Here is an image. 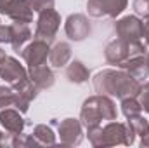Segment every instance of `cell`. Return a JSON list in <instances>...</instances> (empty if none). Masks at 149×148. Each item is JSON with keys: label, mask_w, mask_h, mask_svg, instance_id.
Masks as SVG:
<instances>
[{"label": "cell", "mask_w": 149, "mask_h": 148, "mask_svg": "<svg viewBox=\"0 0 149 148\" xmlns=\"http://www.w3.org/2000/svg\"><path fill=\"white\" fill-rule=\"evenodd\" d=\"M0 44H10V25H0Z\"/></svg>", "instance_id": "obj_28"}, {"label": "cell", "mask_w": 149, "mask_h": 148, "mask_svg": "<svg viewBox=\"0 0 149 148\" xmlns=\"http://www.w3.org/2000/svg\"><path fill=\"white\" fill-rule=\"evenodd\" d=\"M104 58L109 65H114L116 68L130 58V49H128V42L123 38L116 37L114 40H111L106 47H104Z\"/></svg>", "instance_id": "obj_13"}, {"label": "cell", "mask_w": 149, "mask_h": 148, "mask_svg": "<svg viewBox=\"0 0 149 148\" xmlns=\"http://www.w3.org/2000/svg\"><path fill=\"white\" fill-rule=\"evenodd\" d=\"M0 124L10 136H14V134H19L24 131L26 120L21 117V111L17 108L10 106V108H5L0 111Z\"/></svg>", "instance_id": "obj_14"}, {"label": "cell", "mask_w": 149, "mask_h": 148, "mask_svg": "<svg viewBox=\"0 0 149 148\" xmlns=\"http://www.w3.org/2000/svg\"><path fill=\"white\" fill-rule=\"evenodd\" d=\"M94 84V91L97 94H104V96H111L118 99H125V98H132V96H139L142 84L139 80H135L130 73H127L125 70H101L99 73L92 78Z\"/></svg>", "instance_id": "obj_1"}, {"label": "cell", "mask_w": 149, "mask_h": 148, "mask_svg": "<svg viewBox=\"0 0 149 148\" xmlns=\"http://www.w3.org/2000/svg\"><path fill=\"white\" fill-rule=\"evenodd\" d=\"M16 103V91L7 85H0V111L5 110V108H10L14 106Z\"/></svg>", "instance_id": "obj_24"}, {"label": "cell", "mask_w": 149, "mask_h": 148, "mask_svg": "<svg viewBox=\"0 0 149 148\" xmlns=\"http://www.w3.org/2000/svg\"><path fill=\"white\" fill-rule=\"evenodd\" d=\"M73 56V49L68 42H57L54 47H50V52H49V61H50V66L54 68H63L70 63Z\"/></svg>", "instance_id": "obj_18"}, {"label": "cell", "mask_w": 149, "mask_h": 148, "mask_svg": "<svg viewBox=\"0 0 149 148\" xmlns=\"http://www.w3.org/2000/svg\"><path fill=\"white\" fill-rule=\"evenodd\" d=\"M127 125H128V129H130L135 136H141V138L149 131L148 118H144L141 113H139V115H134V117H128V118H127Z\"/></svg>", "instance_id": "obj_21"}, {"label": "cell", "mask_w": 149, "mask_h": 148, "mask_svg": "<svg viewBox=\"0 0 149 148\" xmlns=\"http://www.w3.org/2000/svg\"><path fill=\"white\" fill-rule=\"evenodd\" d=\"M146 58H148V63H149V47H148V52H146Z\"/></svg>", "instance_id": "obj_33"}, {"label": "cell", "mask_w": 149, "mask_h": 148, "mask_svg": "<svg viewBox=\"0 0 149 148\" xmlns=\"http://www.w3.org/2000/svg\"><path fill=\"white\" fill-rule=\"evenodd\" d=\"M87 136L88 141L94 148H106V147H116V145H134L135 141V134L128 129L127 122H116L109 120L104 127L97 125L92 129H87Z\"/></svg>", "instance_id": "obj_3"}, {"label": "cell", "mask_w": 149, "mask_h": 148, "mask_svg": "<svg viewBox=\"0 0 149 148\" xmlns=\"http://www.w3.org/2000/svg\"><path fill=\"white\" fill-rule=\"evenodd\" d=\"M10 145L14 148H30V147H40L37 140L33 138V134H14L12 140H10Z\"/></svg>", "instance_id": "obj_23"}, {"label": "cell", "mask_w": 149, "mask_h": 148, "mask_svg": "<svg viewBox=\"0 0 149 148\" xmlns=\"http://www.w3.org/2000/svg\"><path fill=\"white\" fill-rule=\"evenodd\" d=\"M2 145H3V132L0 131V147H2Z\"/></svg>", "instance_id": "obj_32"}, {"label": "cell", "mask_w": 149, "mask_h": 148, "mask_svg": "<svg viewBox=\"0 0 149 148\" xmlns=\"http://www.w3.org/2000/svg\"><path fill=\"white\" fill-rule=\"evenodd\" d=\"M116 117H118L116 103L111 99V96H104V94H95L87 98L80 110V122L85 129L97 127L104 120L106 122L116 120Z\"/></svg>", "instance_id": "obj_2"}, {"label": "cell", "mask_w": 149, "mask_h": 148, "mask_svg": "<svg viewBox=\"0 0 149 148\" xmlns=\"http://www.w3.org/2000/svg\"><path fill=\"white\" fill-rule=\"evenodd\" d=\"M134 11L139 18H149V0H134Z\"/></svg>", "instance_id": "obj_25"}, {"label": "cell", "mask_w": 149, "mask_h": 148, "mask_svg": "<svg viewBox=\"0 0 149 148\" xmlns=\"http://www.w3.org/2000/svg\"><path fill=\"white\" fill-rule=\"evenodd\" d=\"M139 101H141V105H142V110L149 113V82H146L142 87H141V92H139Z\"/></svg>", "instance_id": "obj_27"}, {"label": "cell", "mask_w": 149, "mask_h": 148, "mask_svg": "<svg viewBox=\"0 0 149 148\" xmlns=\"http://www.w3.org/2000/svg\"><path fill=\"white\" fill-rule=\"evenodd\" d=\"M66 78L71 84H85L90 78V72L80 59H74L66 68Z\"/></svg>", "instance_id": "obj_19"}, {"label": "cell", "mask_w": 149, "mask_h": 148, "mask_svg": "<svg viewBox=\"0 0 149 148\" xmlns=\"http://www.w3.org/2000/svg\"><path fill=\"white\" fill-rule=\"evenodd\" d=\"M31 134H33V138L40 143V147H52V145H56V134H54L52 127L47 125V124H38V125H35Z\"/></svg>", "instance_id": "obj_20"}, {"label": "cell", "mask_w": 149, "mask_h": 148, "mask_svg": "<svg viewBox=\"0 0 149 148\" xmlns=\"http://www.w3.org/2000/svg\"><path fill=\"white\" fill-rule=\"evenodd\" d=\"M28 77L40 91L42 89H50L56 82V75L47 63L38 65V66H30L28 68Z\"/></svg>", "instance_id": "obj_16"}, {"label": "cell", "mask_w": 149, "mask_h": 148, "mask_svg": "<svg viewBox=\"0 0 149 148\" xmlns=\"http://www.w3.org/2000/svg\"><path fill=\"white\" fill-rule=\"evenodd\" d=\"M118 68L125 70L127 73H130L135 80H139L141 84L149 77V63L146 56H134V58H128L125 59Z\"/></svg>", "instance_id": "obj_15"}, {"label": "cell", "mask_w": 149, "mask_h": 148, "mask_svg": "<svg viewBox=\"0 0 149 148\" xmlns=\"http://www.w3.org/2000/svg\"><path fill=\"white\" fill-rule=\"evenodd\" d=\"M116 37L123 38L127 42L141 40L142 38V19L139 16H123L114 23Z\"/></svg>", "instance_id": "obj_9"}, {"label": "cell", "mask_w": 149, "mask_h": 148, "mask_svg": "<svg viewBox=\"0 0 149 148\" xmlns=\"http://www.w3.org/2000/svg\"><path fill=\"white\" fill-rule=\"evenodd\" d=\"M141 147H149V131L141 138Z\"/></svg>", "instance_id": "obj_30"}, {"label": "cell", "mask_w": 149, "mask_h": 148, "mask_svg": "<svg viewBox=\"0 0 149 148\" xmlns=\"http://www.w3.org/2000/svg\"><path fill=\"white\" fill-rule=\"evenodd\" d=\"M54 2L56 0H28L30 7L33 9V12H42L45 9H50L54 7Z\"/></svg>", "instance_id": "obj_26"}, {"label": "cell", "mask_w": 149, "mask_h": 148, "mask_svg": "<svg viewBox=\"0 0 149 148\" xmlns=\"http://www.w3.org/2000/svg\"><path fill=\"white\" fill-rule=\"evenodd\" d=\"M121 101V111L123 115L128 118V117H134V115H139L142 111V105L141 101L137 99V96H132V98H125V99H120Z\"/></svg>", "instance_id": "obj_22"}, {"label": "cell", "mask_w": 149, "mask_h": 148, "mask_svg": "<svg viewBox=\"0 0 149 148\" xmlns=\"http://www.w3.org/2000/svg\"><path fill=\"white\" fill-rule=\"evenodd\" d=\"M5 56H7V54H5V51H3V49L0 47V63H2L3 59H5Z\"/></svg>", "instance_id": "obj_31"}, {"label": "cell", "mask_w": 149, "mask_h": 148, "mask_svg": "<svg viewBox=\"0 0 149 148\" xmlns=\"http://www.w3.org/2000/svg\"><path fill=\"white\" fill-rule=\"evenodd\" d=\"M49 52H50V44H47L45 40L35 38L33 42H30L28 45L21 49V58L30 68V66H38V65L47 63Z\"/></svg>", "instance_id": "obj_8"}, {"label": "cell", "mask_w": 149, "mask_h": 148, "mask_svg": "<svg viewBox=\"0 0 149 148\" xmlns=\"http://www.w3.org/2000/svg\"><path fill=\"white\" fill-rule=\"evenodd\" d=\"M142 37H144V42L149 47V18H146L142 21Z\"/></svg>", "instance_id": "obj_29"}, {"label": "cell", "mask_w": 149, "mask_h": 148, "mask_svg": "<svg viewBox=\"0 0 149 148\" xmlns=\"http://www.w3.org/2000/svg\"><path fill=\"white\" fill-rule=\"evenodd\" d=\"M59 28H61V14L54 7L45 9V11L38 12L37 28H35L33 37L38 38V40H45L47 44H52L56 40Z\"/></svg>", "instance_id": "obj_4"}, {"label": "cell", "mask_w": 149, "mask_h": 148, "mask_svg": "<svg viewBox=\"0 0 149 148\" xmlns=\"http://www.w3.org/2000/svg\"><path fill=\"white\" fill-rule=\"evenodd\" d=\"M0 14L9 16L16 23L28 25L33 21V9L28 0H0Z\"/></svg>", "instance_id": "obj_6"}, {"label": "cell", "mask_w": 149, "mask_h": 148, "mask_svg": "<svg viewBox=\"0 0 149 148\" xmlns=\"http://www.w3.org/2000/svg\"><path fill=\"white\" fill-rule=\"evenodd\" d=\"M33 33L30 30V26L26 23H12L10 25V45H12V51L16 52H21V49L31 40Z\"/></svg>", "instance_id": "obj_17"}, {"label": "cell", "mask_w": 149, "mask_h": 148, "mask_svg": "<svg viewBox=\"0 0 149 148\" xmlns=\"http://www.w3.org/2000/svg\"><path fill=\"white\" fill-rule=\"evenodd\" d=\"M12 89L16 91L14 108H17L21 113H26L28 108H30V105H31V101L38 96V91L40 89L30 80V77L24 78V80H21V82H17V84H14Z\"/></svg>", "instance_id": "obj_10"}, {"label": "cell", "mask_w": 149, "mask_h": 148, "mask_svg": "<svg viewBox=\"0 0 149 148\" xmlns=\"http://www.w3.org/2000/svg\"><path fill=\"white\" fill-rule=\"evenodd\" d=\"M64 32L70 40L81 42L90 35L92 26H90L88 18L85 14H70L66 23H64Z\"/></svg>", "instance_id": "obj_11"}, {"label": "cell", "mask_w": 149, "mask_h": 148, "mask_svg": "<svg viewBox=\"0 0 149 148\" xmlns=\"http://www.w3.org/2000/svg\"><path fill=\"white\" fill-rule=\"evenodd\" d=\"M57 134L61 140V145L66 147H78L83 140V125L80 118H64L57 125Z\"/></svg>", "instance_id": "obj_7"}, {"label": "cell", "mask_w": 149, "mask_h": 148, "mask_svg": "<svg viewBox=\"0 0 149 148\" xmlns=\"http://www.w3.org/2000/svg\"><path fill=\"white\" fill-rule=\"evenodd\" d=\"M128 5V0H87V11L92 18H116Z\"/></svg>", "instance_id": "obj_5"}, {"label": "cell", "mask_w": 149, "mask_h": 148, "mask_svg": "<svg viewBox=\"0 0 149 148\" xmlns=\"http://www.w3.org/2000/svg\"><path fill=\"white\" fill-rule=\"evenodd\" d=\"M0 78L5 80L9 85H14L24 78H28V70L12 56H5V59L0 63Z\"/></svg>", "instance_id": "obj_12"}]
</instances>
